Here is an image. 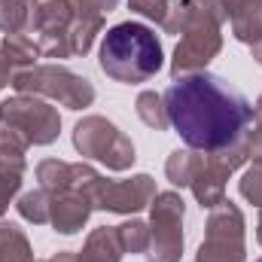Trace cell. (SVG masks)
<instances>
[{
    "instance_id": "1",
    "label": "cell",
    "mask_w": 262,
    "mask_h": 262,
    "mask_svg": "<svg viewBox=\"0 0 262 262\" xmlns=\"http://www.w3.org/2000/svg\"><path fill=\"white\" fill-rule=\"evenodd\" d=\"M165 110L174 131L198 152H216L238 143L253 122L250 101L207 70L174 79L165 92Z\"/></svg>"
},
{
    "instance_id": "2",
    "label": "cell",
    "mask_w": 262,
    "mask_h": 262,
    "mask_svg": "<svg viewBox=\"0 0 262 262\" xmlns=\"http://www.w3.org/2000/svg\"><path fill=\"white\" fill-rule=\"evenodd\" d=\"M98 64L110 79L137 85V82L152 79L162 70L165 55H162V43L152 28L140 21H122L104 34Z\"/></svg>"
},
{
    "instance_id": "3",
    "label": "cell",
    "mask_w": 262,
    "mask_h": 262,
    "mask_svg": "<svg viewBox=\"0 0 262 262\" xmlns=\"http://www.w3.org/2000/svg\"><path fill=\"white\" fill-rule=\"evenodd\" d=\"M192 21L183 31V40L174 49V61H171V76L180 79L186 73H198L210 64L220 49H223V37H220V25L229 18L223 0H192Z\"/></svg>"
},
{
    "instance_id": "4",
    "label": "cell",
    "mask_w": 262,
    "mask_h": 262,
    "mask_svg": "<svg viewBox=\"0 0 262 262\" xmlns=\"http://www.w3.org/2000/svg\"><path fill=\"white\" fill-rule=\"evenodd\" d=\"M12 89L18 95H43V98H52V101H58L67 110H82V107H92V101H95L92 82L85 76H76L67 67H58V64L18 70L12 76Z\"/></svg>"
},
{
    "instance_id": "5",
    "label": "cell",
    "mask_w": 262,
    "mask_h": 262,
    "mask_svg": "<svg viewBox=\"0 0 262 262\" xmlns=\"http://www.w3.org/2000/svg\"><path fill=\"white\" fill-rule=\"evenodd\" d=\"M0 125L15 131L28 146H46L58 137L61 116L52 104L34 98V95H18L0 104Z\"/></svg>"
},
{
    "instance_id": "6",
    "label": "cell",
    "mask_w": 262,
    "mask_h": 262,
    "mask_svg": "<svg viewBox=\"0 0 262 262\" xmlns=\"http://www.w3.org/2000/svg\"><path fill=\"white\" fill-rule=\"evenodd\" d=\"M195 262H244V213L229 198L210 207Z\"/></svg>"
},
{
    "instance_id": "7",
    "label": "cell",
    "mask_w": 262,
    "mask_h": 262,
    "mask_svg": "<svg viewBox=\"0 0 262 262\" xmlns=\"http://www.w3.org/2000/svg\"><path fill=\"white\" fill-rule=\"evenodd\" d=\"M73 146L82 156L104 162L110 171H125L137 159L134 156V143L113 122H107L104 116H85L82 122H76Z\"/></svg>"
},
{
    "instance_id": "8",
    "label": "cell",
    "mask_w": 262,
    "mask_h": 262,
    "mask_svg": "<svg viewBox=\"0 0 262 262\" xmlns=\"http://www.w3.org/2000/svg\"><path fill=\"white\" fill-rule=\"evenodd\" d=\"M183 256V198L177 192H156L149 223V262H180Z\"/></svg>"
},
{
    "instance_id": "9",
    "label": "cell",
    "mask_w": 262,
    "mask_h": 262,
    "mask_svg": "<svg viewBox=\"0 0 262 262\" xmlns=\"http://www.w3.org/2000/svg\"><path fill=\"white\" fill-rule=\"evenodd\" d=\"M85 195L92 201V207L110 210V213H137L146 204H152L156 198V183L149 174H137L131 180H104L98 177Z\"/></svg>"
},
{
    "instance_id": "10",
    "label": "cell",
    "mask_w": 262,
    "mask_h": 262,
    "mask_svg": "<svg viewBox=\"0 0 262 262\" xmlns=\"http://www.w3.org/2000/svg\"><path fill=\"white\" fill-rule=\"evenodd\" d=\"M134 12L152 18L165 34H183L192 21V0H128Z\"/></svg>"
},
{
    "instance_id": "11",
    "label": "cell",
    "mask_w": 262,
    "mask_h": 262,
    "mask_svg": "<svg viewBox=\"0 0 262 262\" xmlns=\"http://www.w3.org/2000/svg\"><path fill=\"white\" fill-rule=\"evenodd\" d=\"M92 213V201L85 192H76V189H67L52 195V210H49V223L55 226V232L61 235H73L85 226Z\"/></svg>"
},
{
    "instance_id": "12",
    "label": "cell",
    "mask_w": 262,
    "mask_h": 262,
    "mask_svg": "<svg viewBox=\"0 0 262 262\" xmlns=\"http://www.w3.org/2000/svg\"><path fill=\"white\" fill-rule=\"evenodd\" d=\"M226 15L232 21V34L241 43L262 40V0H223Z\"/></svg>"
},
{
    "instance_id": "13",
    "label": "cell",
    "mask_w": 262,
    "mask_h": 262,
    "mask_svg": "<svg viewBox=\"0 0 262 262\" xmlns=\"http://www.w3.org/2000/svg\"><path fill=\"white\" fill-rule=\"evenodd\" d=\"M73 18H76V9H73L67 0H46L43 6L34 9L31 31H34L37 37H52V34H64V37H70Z\"/></svg>"
},
{
    "instance_id": "14",
    "label": "cell",
    "mask_w": 262,
    "mask_h": 262,
    "mask_svg": "<svg viewBox=\"0 0 262 262\" xmlns=\"http://www.w3.org/2000/svg\"><path fill=\"white\" fill-rule=\"evenodd\" d=\"M122 259V244H119V235L116 229L110 226H101L89 235L85 247L76 253V262H119Z\"/></svg>"
},
{
    "instance_id": "15",
    "label": "cell",
    "mask_w": 262,
    "mask_h": 262,
    "mask_svg": "<svg viewBox=\"0 0 262 262\" xmlns=\"http://www.w3.org/2000/svg\"><path fill=\"white\" fill-rule=\"evenodd\" d=\"M204 165V156H198V149H174L168 156V165H165V174L171 183L177 186H192L195 174Z\"/></svg>"
},
{
    "instance_id": "16",
    "label": "cell",
    "mask_w": 262,
    "mask_h": 262,
    "mask_svg": "<svg viewBox=\"0 0 262 262\" xmlns=\"http://www.w3.org/2000/svg\"><path fill=\"white\" fill-rule=\"evenodd\" d=\"M0 262H37L25 232L12 223H0Z\"/></svg>"
},
{
    "instance_id": "17",
    "label": "cell",
    "mask_w": 262,
    "mask_h": 262,
    "mask_svg": "<svg viewBox=\"0 0 262 262\" xmlns=\"http://www.w3.org/2000/svg\"><path fill=\"white\" fill-rule=\"evenodd\" d=\"M0 52L6 55V61H9V64L21 67V70L34 67V61L43 55V52H40V46H37L28 34H6V37H3V43H0Z\"/></svg>"
},
{
    "instance_id": "18",
    "label": "cell",
    "mask_w": 262,
    "mask_h": 262,
    "mask_svg": "<svg viewBox=\"0 0 262 262\" xmlns=\"http://www.w3.org/2000/svg\"><path fill=\"white\" fill-rule=\"evenodd\" d=\"M34 3L31 0H0V31L21 34L34 21Z\"/></svg>"
},
{
    "instance_id": "19",
    "label": "cell",
    "mask_w": 262,
    "mask_h": 262,
    "mask_svg": "<svg viewBox=\"0 0 262 262\" xmlns=\"http://www.w3.org/2000/svg\"><path fill=\"white\" fill-rule=\"evenodd\" d=\"M101 31H104V15H79V12H76L73 28H70V46H73V55H85Z\"/></svg>"
},
{
    "instance_id": "20",
    "label": "cell",
    "mask_w": 262,
    "mask_h": 262,
    "mask_svg": "<svg viewBox=\"0 0 262 262\" xmlns=\"http://www.w3.org/2000/svg\"><path fill=\"white\" fill-rule=\"evenodd\" d=\"M137 116H140L143 125H149L156 131H165L171 125L168 110H165V98L156 95V92H140L137 95Z\"/></svg>"
},
{
    "instance_id": "21",
    "label": "cell",
    "mask_w": 262,
    "mask_h": 262,
    "mask_svg": "<svg viewBox=\"0 0 262 262\" xmlns=\"http://www.w3.org/2000/svg\"><path fill=\"white\" fill-rule=\"evenodd\" d=\"M49 210H52V195L46 189H37V192H25L18 198V213L34 223V226H46L49 223Z\"/></svg>"
},
{
    "instance_id": "22",
    "label": "cell",
    "mask_w": 262,
    "mask_h": 262,
    "mask_svg": "<svg viewBox=\"0 0 262 262\" xmlns=\"http://www.w3.org/2000/svg\"><path fill=\"white\" fill-rule=\"evenodd\" d=\"M116 235H119L122 253H146V247H149V226L140 220H128V223L116 226Z\"/></svg>"
},
{
    "instance_id": "23",
    "label": "cell",
    "mask_w": 262,
    "mask_h": 262,
    "mask_svg": "<svg viewBox=\"0 0 262 262\" xmlns=\"http://www.w3.org/2000/svg\"><path fill=\"white\" fill-rule=\"evenodd\" d=\"M241 195L247 198L250 204H256L262 207V162H253L247 171H244V177H241Z\"/></svg>"
},
{
    "instance_id": "24",
    "label": "cell",
    "mask_w": 262,
    "mask_h": 262,
    "mask_svg": "<svg viewBox=\"0 0 262 262\" xmlns=\"http://www.w3.org/2000/svg\"><path fill=\"white\" fill-rule=\"evenodd\" d=\"M79 15H104L110 9H116L119 0H67Z\"/></svg>"
},
{
    "instance_id": "25",
    "label": "cell",
    "mask_w": 262,
    "mask_h": 262,
    "mask_svg": "<svg viewBox=\"0 0 262 262\" xmlns=\"http://www.w3.org/2000/svg\"><path fill=\"white\" fill-rule=\"evenodd\" d=\"M247 143H250V159L262 162V131L256 128L253 134H247Z\"/></svg>"
},
{
    "instance_id": "26",
    "label": "cell",
    "mask_w": 262,
    "mask_h": 262,
    "mask_svg": "<svg viewBox=\"0 0 262 262\" xmlns=\"http://www.w3.org/2000/svg\"><path fill=\"white\" fill-rule=\"evenodd\" d=\"M12 76H15V70H12V64L6 61V55L0 52V89L12 85Z\"/></svg>"
},
{
    "instance_id": "27",
    "label": "cell",
    "mask_w": 262,
    "mask_h": 262,
    "mask_svg": "<svg viewBox=\"0 0 262 262\" xmlns=\"http://www.w3.org/2000/svg\"><path fill=\"white\" fill-rule=\"evenodd\" d=\"M46 262H76V256H73L70 250H61V253H55L52 259H46Z\"/></svg>"
},
{
    "instance_id": "28",
    "label": "cell",
    "mask_w": 262,
    "mask_h": 262,
    "mask_svg": "<svg viewBox=\"0 0 262 262\" xmlns=\"http://www.w3.org/2000/svg\"><path fill=\"white\" fill-rule=\"evenodd\" d=\"M253 122H256V128L262 131V95H259V101H256V107H253Z\"/></svg>"
},
{
    "instance_id": "29",
    "label": "cell",
    "mask_w": 262,
    "mask_h": 262,
    "mask_svg": "<svg viewBox=\"0 0 262 262\" xmlns=\"http://www.w3.org/2000/svg\"><path fill=\"white\" fill-rule=\"evenodd\" d=\"M253 58H256V64H262V40L253 43Z\"/></svg>"
},
{
    "instance_id": "30",
    "label": "cell",
    "mask_w": 262,
    "mask_h": 262,
    "mask_svg": "<svg viewBox=\"0 0 262 262\" xmlns=\"http://www.w3.org/2000/svg\"><path fill=\"white\" fill-rule=\"evenodd\" d=\"M256 241L262 244V213H259V226H256Z\"/></svg>"
},
{
    "instance_id": "31",
    "label": "cell",
    "mask_w": 262,
    "mask_h": 262,
    "mask_svg": "<svg viewBox=\"0 0 262 262\" xmlns=\"http://www.w3.org/2000/svg\"><path fill=\"white\" fill-rule=\"evenodd\" d=\"M253 262H262V256H259V259H253Z\"/></svg>"
}]
</instances>
